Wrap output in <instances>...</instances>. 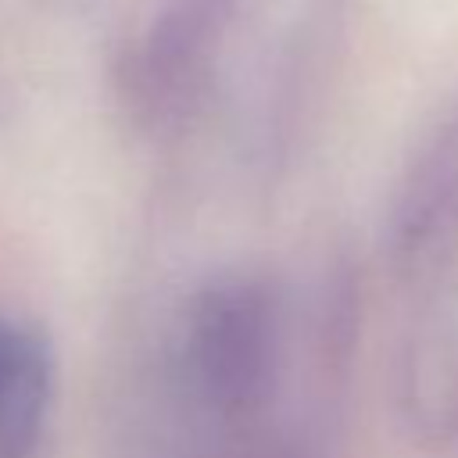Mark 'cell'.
Segmentation results:
<instances>
[{"label":"cell","mask_w":458,"mask_h":458,"mask_svg":"<svg viewBox=\"0 0 458 458\" xmlns=\"http://www.w3.org/2000/svg\"><path fill=\"white\" fill-rule=\"evenodd\" d=\"M272 304L250 279H218L197 293L186 358L204 397L225 411L247 408L272 365Z\"/></svg>","instance_id":"cell-1"},{"label":"cell","mask_w":458,"mask_h":458,"mask_svg":"<svg viewBox=\"0 0 458 458\" xmlns=\"http://www.w3.org/2000/svg\"><path fill=\"white\" fill-rule=\"evenodd\" d=\"M54 401V358L47 340L14 318H0V458H39Z\"/></svg>","instance_id":"cell-2"},{"label":"cell","mask_w":458,"mask_h":458,"mask_svg":"<svg viewBox=\"0 0 458 458\" xmlns=\"http://www.w3.org/2000/svg\"><path fill=\"white\" fill-rule=\"evenodd\" d=\"M394 215V243L408 258H426L458 236V122L411 168Z\"/></svg>","instance_id":"cell-3"}]
</instances>
